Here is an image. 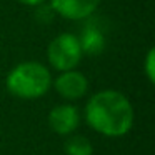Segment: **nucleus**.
Wrapping results in <instances>:
<instances>
[{
	"label": "nucleus",
	"instance_id": "nucleus-1",
	"mask_svg": "<svg viewBox=\"0 0 155 155\" xmlns=\"http://www.w3.org/2000/svg\"><path fill=\"white\" fill-rule=\"evenodd\" d=\"M85 122L105 137H124L134 125V107L118 90H100L88 98L84 112Z\"/></svg>",
	"mask_w": 155,
	"mask_h": 155
},
{
	"label": "nucleus",
	"instance_id": "nucleus-2",
	"mask_svg": "<svg viewBox=\"0 0 155 155\" xmlns=\"http://www.w3.org/2000/svg\"><path fill=\"white\" fill-rule=\"evenodd\" d=\"M5 85L14 97L24 100H35L44 97L50 90L52 75L48 67H45L40 62H22L10 70Z\"/></svg>",
	"mask_w": 155,
	"mask_h": 155
},
{
	"label": "nucleus",
	"instance_id": "nucleus-3",
	"mask_svg": "<svg viewBox=\"0 0 155 155\" xmlns=\"http://www.w3.org/2000/svg\"><path fill=\"white\" fill-rule=\"evenodd\" d=\"M82 57H84V50H82L80 40L74 34H68V32L58 34L48 44L47 48L48 64L58 72L75 68L80 64Z\"/></svg>",
	"mask_w": 155,
	"mask_h": 155
},
{
	"label": "nucleus",
	"instance_id": "nucleus-4",
	"mask_svg": "<svg viewBox=\"0 0 155 155\" xmlns=\"http://www.w3.org/2000/svg\"><path fill=\"white\" fill-rule=\"evenodd\" d=\"M54 87L62 98L67 100H78L88 92V78L82 72L65 70L54 80Z\"/></svg>",
	"mask_w": 155,
	"mask_h": 155
},
{
	"label": "nucleus",
	"instance_id": "nucleus-5",
	"mask_svg": "<svg viewBox=\"0 0 155 155\" xmlns=\"http://www.w3.org/2000/svg\"><path fill=\"white\" fill-rule=\"evenodd\" d=\"M48 125L58 135H70L80 125V112L75 105L60 104L55 105L48 114Z\"/></svg>",
	"mask_w": 155,
	"mask_h": 155
},
{
	"label": "nucleus",
	"instance_id": "nucleus-6",
	"mask_svg": "<svg viewBox=\"0 0 155 155\" xmlns=\"http://www.w3.org/2000/svg\"><path fill=\"white\" fill-rule=\"evenodd\" d=\"M100 5V0H50V7L55 14L67 20H85Z\"/></svg>",
	"mask_w": 155,
	"mask_h": 155
},
{
	"label": "nucleus",
	"instance_id": "nucleus-7",
	"mask_svg": "<svg viewBox=\"0 0 155 155\" xmlns=\"http://www.w3.org/2000/svg\"><path fill=\"white\" fill-rule=\"evenodd\" d=\"M82 45L84 54L97 55L104 50L105 47V37L98 28H95V25H87L82 32V37L78 38Z\"/></svg>",
	"mask_w": 155,
	"mask_h": 155
},
{
	"label": "nucleus",
	"instance_id": "nucleus-8",
	"mask_svg": "<svg viewBox=\"0 0 155 155\" xmlns=\"http://www.w3.org/2000/svg\"><path fill=\"white\" fill-rule=\"evenodd\" d=\"M65 153L67 155H94L92 142L84 135H70L65 142Z\"/></svg>",
	"mask_w": 155,
	"mask_h": 155
},
{
	"label": "nucleus",
	"instance_id": "nucleus-9",
	"mask_svg": "<svg viewBox=\"0 0 155 155\" xmlns=\"http://www.w3.org/2000/svg\"><path fill=\"white\" fill-rule=\"evenodd\" d=\"M145 75H147L148 82L153 84L155 78V50L150 48L147 52V57H145Z\"/></svg>",
	"mask_w": 155,
	"mask_h": 155
},
{
	"label": "nucleus",
	"instance_id": "nucleus-10",
	"mask_svg": "<svg viewBox=\"0 0 155 155\" xmlns=\"http://www.w3.org/2000/svg\"><path fill=\"white\" fill-rule=\"evenodd\" d=\"M18 2L27 5V7H38L42 4H47V0H18Z\"/></svg>",
	"mask_w": 155,
	"mask_h": 155
}]
</instances>
